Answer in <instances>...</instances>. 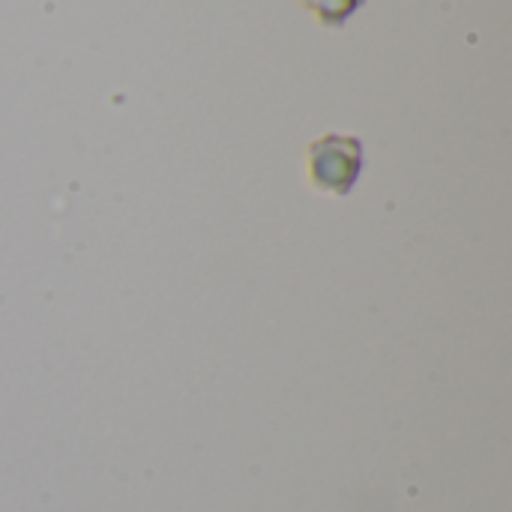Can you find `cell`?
Instances as JSON below:
<instances>
[{
	"mask_svg": "<svg viewBox=\"0 0 512 512\" xmlns=\"http://www.w3.org/2000/svg\"><path fill=\"white\" fill-rule=\"evenodd\" d=\"M309 180L330 195H348L363 171V144L354 135H321L306 150Z\"/></svg>",
	"mask_w": 512,
	"mask_h": 512,
	"instance_id": "6da1fadb",
	"label": "cell"
},
{
	"mask_svg": "<svg viewBox=\"0 0 512 512\" xmlns=\"http://www.w3.org/2000/svg\"><path fill=\"white\" fill-rule=\"evenodd\" d=\"M303 3H306V9H309L321 24H327V27L345 24V21L363 6V0H303Z\"/></svg>",
	"mask_w": 512,
	"mask_h": 512,
	"instance_id": "7a4b0ae2",
	"label": "cell"
}]
</instances>
